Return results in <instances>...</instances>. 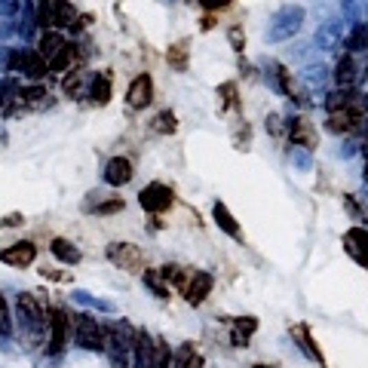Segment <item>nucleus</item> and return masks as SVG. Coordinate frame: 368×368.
Listing matches in <instances>:
<instances>
[{
    "mask_svg": "<svg viewBox=\"0 0 368 368\" xmlns=\"http://www.w3.org/2000/svg\"><path fill=\"white\" fill-rule=\"evenodd\" d=\"M240 92H236V83H221L218 87V98H221V111H230V108H236L240 104Z\"/></svg>",
    "mask_w": 368,
    "mask_h": 368,
    "instance_id": "nucleus-29",
    "label": "nucleus"
},
{
    "mask_svg": "<svg viewBox=\"0 0 368 368\" xmlns=\"http://www.w3.org/2000/svg\"><path fill=\"white\" fill-rule=\"evenodd\" d=\"M89 98L95 104H108L111 102V74L104 71V74H95L89 80Z\"/></svg>",
    "mask_w": 368,
    "mask_h": 368,
    "instance_id": "nucleus-21",
    "label": "nucleus"
},
{
    "mask_svg": "<svg viewBox=\"0 0 368 368\" xmlns=\"http://www.w3.org/2000/svg\"><path fill=\"white\" fill-rule=\"evenodd\" d=\"M74 43H68L58 31H43L41 34V43H37V52H41V58L46 62V68L49 71H65L74 65Z\"/></svg>",
    "mask_w": 368,
    "mask_h": 368,
    "instance_id": "nucleus-3",
    "label": "nucleus"
},
{
    "mask_svg": "<svg viewBox=\"0 0 368 368\" xmlns=\"http://www.w3.org/2000/svg\"><path fill=\"white\" fill-rule=\"evenodd\" d=\"M230 341H233V347H249V338H252L255 332H258V319L255 317H240L230 322Z\"/></svg>",
    "mask_w": 368,
    "mask_h": 368,
    "instance_id": "nucleus-17",
    "label": "nucleus"
},
{
    "mask_svg": "<svg viewBox=\"0 0 368 368\" xmlns=\"http://www.w3.org/2000/svg\"><path fill=\"white\" fill-rule=\"evenodd\" d=\"M344 246H347V252L353 255V258H359L363 264H368V233L365 230H350V233L344 236Z\"/></svg>",
    "mask_w": 368,
    "mask_h": 368,
    "instance_id": "nucleus-18",
    "label": "nucleus"
},
{
    "mask_svg": "<svg viewBox=\"0 0 368 368\" xmlns=\"http://www.w3.org/2000/svg\"><path fill=\"white\" fill-rule=\"evenodd\" d=\"M123 209H126L123 196H111V200H102V203H98L95 212H98V215H114V212H123Z\"/></svg>",
    "mask_w": 368,
    "mask_h": 368,
    "instance_id": "nucleus-32",
    "label": "nucleus"
},
{
    "mask_svg": "<svg viewBox=\"0 0 368 368\" xmlns=\"http://www.w3.org/2000/svg\"><path fill=\"white\" fill-rule=\"evenodd\" d=\"M334 80H338V87L353 89V83H356V62H353V56H344V58L338 62V71H334Z\"/></svg>",
    "mask_w": 368,
    "mask_h": 368,
    "instance_id": "nucleus-22",
    "label": "nucleus"
},
{
    "mask_svg": "<svg viewBox=\"0 0 368 368\" xmlns=\"http://www.w3.org/2000/svg\"><path fill=\"white\" fill-rule=\"evenodd\" d=\"M187 56H190V49H187V41H179V43H172L169 46V65H172L175 71H187Z\"/></svg>",
    "mask_w": 368,
    "mask_h": 368,
    "instance_id": "nucleus-26",
    "label": "nucleus"
},
{
    "mask_svg": "<svg viewBox=\"0 0 368 368\" xmlns=\"http://www.w3.org/2000/svg\"><path fill=\"white\" fill-rule=\"evenodd\" d=\"M365 181H368V154H365Z\"/></svg>",
    "mask_w": 368,
    "mask_h": 368,
    "instance_id": "nucleus-39",
    "label": "nucleus"
},
{
    "mask_svg": "<svg viewBox=\"0 0 368 368\" xmlns=\"http://www.w3.org/2000/svg\"><path fill=\"white\" fill-rule=\"evenodd\" d=\"M347 49L350 52H359V49H368V28L365 25H359V28L350 31V37H347Z\"/></svg>",
    "mask_w": 368,
    "mask_h": 368,
    "instance_id": "nucleus-28",
    "label": "nucleus"
},
{
    "mask_svg": "<svg viewBox=\"0 0 368 368\" xmlns=\"http://www.w3.org/2000/svg\"><path fill=\"white\" fill-rule=\"evenodd\" d=\"M154 359H157V368H172V347L163 338H154Z\"/></svg>",
    "mask_w": 368,
    "mask_h": 368,
    "instance_id": "nucleus-27",
    "label": "nucleus"
},
{
    "mask_svg": "<svg viewBox=\"0 0 368 368\" xmlns=\"http://www.w3.org/2000/svg\"><path fill=\"white\" fill-rule=\"evenodd\" d=\"M292 334H295V338L301 341V347H304V350L310 353L313 359H319V363H322V353L317 350V347H313V341H310V332H307L304 325H292Z\"/></svg>",
    "mask_w": 368,
    "mask_h": 368,
    "instance_id": "nucleus-31",
    "label": "nucleus"
},
{
    "mask_svg": "<svg viewBox=\"0 0 368 368\" xmlns=\"http://www.w3.org/2000/svg\"><path fill=\"white\" fill-rule=\"evenodd\" d=\"M212 286H215V279H212V273H206V271H194L190 273V279H187V286H184V301H187L190 307H200L203 301L209 298V292H212Z\"/></svg>",
    "mask_w": 368,
    "mask_h": 368,
    "instance_id": "nucleus-10",
    "label": "nucleus"
},
{
    "mask_svg": "<svg viewBox=\"0 0 368 368\" xmlns=\"http://www.w3.org/2000/svg\"><path fill=\"white\" fill-rule=\"evenodd\" d=\"M41 273L46 276V279H52V282H68V279H71V276H68V273L56 271V267H43V271H41Z\"/></svg>",
    "mask_w": 368,
    "mask_h": 368,
    "instance_id": "nucleus-36",
    "label": "nucleus"
},
{
    "mask_svg": "<svg viewBox=\"0 0 368 368\" xmlns=\"http://www.w3.org/2000/svg\"><path fill=\"white\" fill-rule=\"evenodd\" d=\"M133 163L126 160V157H114V160L104 166V181L111 184V187H123V184L133 181Z\"/></svg>",
    "mask_w": 368,
    "mask_h": 368,
    "instance_id": "nucleus-16",
    "label": "nucleus"
},
{
    "mask_svg": "<svg viewBox=\"0 0 368 368\" xmlns=\"http://www.w3.org/2000/svg\"><path fill=\"white\" fill-rule=\"evenodd\" d=\"M46 301L37 292H22L16 301V317H19V328H22V341L25 347H37L46 344Z\"/></svg>",
    "mask_w": 368,
    "mask_h": 368,
    "instance_id": "nucleus-1",
    "label": "nucleus"
},
{
    "mask_svg": "<svg viewBox=\"0 0 368 368\" xmlns=\"http://www.w3.org/2000/svg\"><path fill=\"white\" fill-rule=\"evenodd\" d=\"M150 129L160 133V135H172L175 129H179V117H175L172 111H160V114L150 120Z\"/></svg>",
    "mask_w": 368,
    "mask_h": 368,
    "instance_id": "nucleus-24",
    "label": "nucleus"
},
{
    "mask_svg": "<svg viewBox=\"0 0 368 368\" xmlns=\"http://www.w3.org/2000/svg\"><path fill=\"white\" fill-rule=\"evenodd\" d=\"M267 133H271V135H282V133H286V126H282V120L276 114L267 117Z\"/></svg>",
    "mask_w": 368,
    "mask_h": 368,
    "instance_id": "nucleus-35",
    "label": "nucleus"
},
{
    "mask_svg": "<svg viewBox=\"0 0 368 368\" xmlns=\"http://www.w3.org/2000/svg\"><path fill=\"white\" fill-rule=\"evenodd\" d=\"M325 108L328 114H334V111H363L365 114V98L356 89H338L325 98Z\"/></svg>",
    "mask_w": 368,
    "mask_h": 368,
    "instance_id": "nucleus-15",
    "label": "nucleus"
},
{
    "mask_svg": "<svg viewBox=\"0 0 368 368\" xmlns=\"http://www.w3.org/2000/svg\"><path fill=\"white\" fill-rule=\"evenodd\" d=\"M286 133L298 148H307V150L317 148V129H313V123L307 117H292L286 123Z\"/></svg>",
    "mask_w": 368,
    "mask_h": 368,
    "instance_id": "nucleus-14",
    "label": "nucleus"
},
{
    "mask_svg": "<svg viewBox=\"0 0 368 368\" xmlns=\"http://www.w3.org/2000/svg\"><path fill=\"white\" fill-rule=\"evenodd\" d=\"M74 6L71 0H41V10H37V22L46 31H58V28H74Z\"/></svg>",
    "mask_w": 368,
    "mask_h": 368,
    "instance_id": "nucleus-6",
    "label": "nucleus"
},
{
    "mask_svg": "<svg viewBox=\"0 0 368 368\" xmlns=\"http://www.w3.org/2000/svg\"><path fill=\"white\" fill-rule=\"evenodd\" d=\"M104 353L117 365H126L135 353V328L129 322H111V325H104Z\"/></svg>",
    "mask_w": 368,
    "mask_h": 368,
    "instance_id": "nucleus-2",
    "label": "nucleus"
},
{
    "mask_svg": "<svg viewBox=\"0 0 368 368\" xmlns=\"http://www.w3.org/2000/svg\"><path fill=\"white\" fill-rule=\"evenodd\" d=\"M10 68L19 71V74H25V77H31V80H43V77L49 74V68H46V62L41 58L37 49H12Z\"/></svg>",
    "mask_w": 368,
    "mask_h": 368,
    "instance_id": "nucleus-8",
    "label": "nucleus"
},
{
    "mask_svg": "<svg viewBox=\"0 0 368 368\" xmlns=\"http://www.w3.org/2000/svg\"><path fill=\"white\" fill-rule=\"evenodd\" d=\"M150 102H154V80H150V74H138L126 89V104L133 111H144Z\"/></svg>",
    "mask_w": 368,
    "mask_h": 368,
    "instance_id": "nucleus-11",
    "label": "nucleus"
},
{
    "mask_svg": "<svg viewBox=\"0 0 368 368\" xmlns=\"http://www.w3.org/2000/svg\"><path fill=\"white\" fill-rule=\"evenodd\" d=\"M212 215H215V225H218L221 230H225L227 236H233V240H240V225H236V218L230 215V209L225 206V203H215L212 206Z\"/></svg>",
    "mask_w": 368,
    "mask_h": 368,
    "instance_id": "nucleus-20",
    "label": "nucleus"
},
{
    "mask_svg": "<svg viewBox=\"0 0 368 368\" xmlns=\"http://www.w3.org/2000/svg\"><path fill=\"white\" fill-rule=\"evenodd\" d=\"M34 258H37V246L28 240H19L0 252V261L10 267H28V264H34Z\"/></svg>",
    "mask_w": 368,
    "mask_h": 368,
    "instance_id": "nucleus-12",
    "label": "nucleus"
},
{
    "mask_svg": "<svg viewBox=\"0 0 368 368\" xmlns=\"http://www.w3.org/2000/svg\"><path fill=\"white\" fill-rule=\"evenodd\" d=\"M203 6H206V10H225V6H230V0H200Z\"/></svg>",
    "mask_w": 368,
    "mask_h": 368,
    "instance_id": "nucleus-38",
    "label": "nucleus"
},
{
    "mask_svg": "<svg viewBox=\"0 0 368 368\" xmlns=\"http://www.w3.org/2000/svg\"><path fill=\"white\" fill-rule=\"evenodd\" d=\"M49 249H52V255H56L62 264H80V258H83L80 249H77L71 240H62V236H58V240H52Z\"/></svg>",
    "mask_w": 368,
    "mask_h": 368,
    "instance_id": "nucleus-19",
    "label": "nucleus"
},
{
    "mask_svg": "<svg viewBox=\"0 0 368 368\" xmlns=\"http://www.w3.org/2000/svg\"><path fill=\"white\" fill-rule=\"evenodd\" d=\"M65 95H71V98H80L83 92H87V74L83 71H71L68 77H65Z\"/></svg>",
    "mask_w": 368,
    "mask_h": 368,
    "instance_id": "nucleus-25",
    "label": "nucleus"
},
{
    "mask_svg": "<svg viewBox=\"0 0 368 368\" xmlns=\"http://www.w3.org/2000/svg\"><path fill=\"white\" fill-rule=\"evenodd\" d=\"M273 71H276V80H279V87L282 92H286L288 98H298V87H295V80H292V74H288L282 65H273Z\"/></svg>",
    "mask_w": 368,
    "mask_h": 368,
    "instance_id": "nucleus-30",
    "label": "nucleus"
},
{
    "mask_svg": "<svg viewBox=\"0 0 368 368\" xmlns=\"http://www.w3.org/2000/svg\"><path fill=\"white\" fill-rule=\"evenodd\" d=\"M144 286H148L160 301L169 298V286H166V279L160 276V267H148V271H144Z\"/></svg>",
    "mask_w": 368,
    "mask_h": 368,
    "instance_id": "nucleus-23",
    "label": "nucleus"
},
{
    "mask_svg": "<svg viewBox=\"0 0 368 368\" xmlns=\"http://www.w3.org/2000/svg\"><path fill=\"white\" fill-rule=\"evenodd\" d=\"M71 328H74V341L89 353H104V325L98 319H92L89 313H80V317L71 319Z\"/></svg>",
    "mask_w": 368,
    "mask_h": 368,
    "instance_id": "nucleus-5",
    "label": "nucleus"
},
{
    "mask_svg": "<svg viewBox=\"0 0 368 368\" xmlns=\"http://www.w3.org/2000/svg\"><path fill=\"white\" fill-rule=\"evenodd\" d=\"M365 123V114L363 111H334V114H328V129L338 135H353L359 133Z\"/></svg>",
    "mask_w": 368,
    "mask_h": 368,
    "instance_id": "nucleus-13",
    "label": "nucleus"
},
{
    "mask_svg": "<svg viewBox=\"0 0 368 368\" xmlns=\"http://www.w3.org/2000/svg\"><path fill=\"white\" fill-rule=\"evenodd\" d=\"M138 203H141L144 212H150V215H163L166 209H172L175 194H172V187H166V184L154 181V184H148V187H144L141 194H138Z\"/></svg>",
    "mask_w": 368,
    "mask_h": 368,
    "instance_id": "nucleus-9",
    "label": "nucleus"
},
{
    "mask_svg": "<svg viewBox=\"0 0 368 368\" xmlns=\"http://www.w3.org/2000/svg\"><path fill=\"white\" fill-rule=\"evenodd\" d=\"M108 261L126 273H141L144 271V255L135 242H111L108 246Z\"/></svg>",
    "mask_w": 368,
    "mask_h": 368,
    "instance_id": "nucleus-7",
    "label": "nucleus"
},
{
    "mask_svg": "<svg viewBox=\"0 0 368 368\" xmlns=\"http://www.w3.org/2000/svg\"><path fill=\"white\" fill-rule=\"evenodd\" d=\"M252 368H271V365H252Z\"/></svg>",
    "mask_w": 368,
    "mask_h": 368,
    "instance_id": "nucleus-40",
    "label": "nucleus"
},
{
    "mask_svg": "<svg viewBox=\"0 0 368 368\" xmlns=\"http://www.w3.org/2000/svg\"><path fill=\"white\" fill-rule=\"evenodd\" d=\"M12 332V319H10V307H6L3 295H0V334H10Z\"/></svg>",
    "mask_w": 368,
    "mask_h": 368,
    "instance_id": "nucleus-33",
    "label": "nucleus"
},
{
    "mask_svg": "<svg viewBox=\"0 0 368 368\" xmlns=\"http://www.w3.org/2000/svg\"><path fill=\"white\" fill-rule=\"evenodd\" d=\"M230 43H233L236 52L246 49V37H242V28H230Z\"/></svg>",
    "mask_w": 368,
    "mask_h": 368,
    "instance_id": "nucleus-34",
    "label": "nucleus"
},
{
    "mask_svg": "<svg viewBox=\"0 0 368 368\" xmlns=\"http://www.w3.org/2000/svg\"><path fill=\"white\" fill-rule=\"evenodd\" d=\"M71 317L62 310V307H49V313H46V344L43 350L49 353V356H58V353L68 347L71 341Z\"/></svg>",
    "mask_w": 368,
    "mask_h": 368,
    "instance_id": "nucleus-4",
    "label": "nucleus"
},
{
    "mask_svg": "<svg viewBox=\"0 0 368 368\" xmlns=\"http://www.w3.org/2000/svg\"><path fill=\"white\" fill-rule=\"evenodd\" d=\"M22 215H19V212H12V215H6V218L3 221H0V227H19V225H22Z\"/></svg>",
    "mask_w": 368,
    "mask_h": 368,
    "instance_id": "nucleus-37",
    "label": "nucleus"
}]
</instances>
